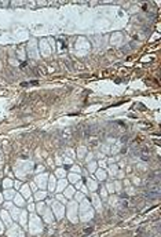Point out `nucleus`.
Instances as JSON below:
<instances>
[{
	"mask_svg": "<svg viewBox=\"0 0 161 237\" xmlns=\"http://www.w3.org/2000/svg\"><path fill=\"white\" fill-rule=\"evenodd\" d=\"M79 214H80V219L81 221H89L94 215V210L91 207V203L87 200H81L80 208H79Z\"/></svg>",
	"mask_w": 161,
	"mask_h": 237,
	"instance_id": "1",
	"label": "nucleus"
},
{
	"mask_svg": "<svg viewBox=\"0 0 161 237\" xmlns=\"http://www.w3.org/2000/svg\"><path fill=\"white\" fill-rule=\"evenodd\" d=\"M43 230V225H41V221L39 216H36L35 214H30V218H29V232L32 234H37Z\"/></svg>",
	"mask_w": 161,
	"mask_h": 237,
	"instance_id": "2",
	"label": "nucleus"
},
{
	"mask_svg": "<svg viewBox=\"0 0 161 237\" xmlns=\"http://www.w3.org/2000/svg\"><path fill=\"white\" fill-rule=\"evenodd\" d=\"M77 214H79V210H77V204L76 203H69L67 204V218L70 219L72 222H77L79 218H77Z\"/></svg>",
	"mask_w": 161,
	"mask_h": 237,
	"instance_id": "3",
	"label": "nucleus"
},
{
	"mask_svg": "<svg viewBox=\"0 0 161 237\" xmlns=\"http://www.w3.org/2000/svg\"><path fill=\"white\" fill-rule=\"evenodd\" d=\"M52 211L54 214L57 215V218L61 219L65 215V207H63L62 203H59V201H54L52 203Z\"/></svg>",
	"mask_w": 161,
	"mask_h": 237,
	"instance_id": "4",
	"label": "nucleus"
},
{
	"mask_svg": "<svg viewBox=\"0 0 161 237\" xmlns=\"http://www.w3.org/2000/svg\"><path fill=\"white\" fill-rule=\"evenodd\" d=\"M9 237H23L22 230L17 225H11L9 229Z\"/></svg>",
	"mask_w": 161,
	"mask_h": 237,
	"instance_id": "5",
	"label": "nucleus"
},
{
	"mask_svg": "<svg viewBox=\"0 0 161 237\" xmlns=\"http://www.w3.org/2000/svg\"><path fill=\"white\" fill-rule=\"evenodd\" d=\"M47 179H48L47 174H43V175H39L35 181H36V183H37V186H40L41 189H43V187H45V185H47Z\"/></svg>",
	"mask_w": 161,
	"mask_h": 237,
	"instance_id": "6",
	"label": "nucleus"
},
{
	"mask_svg": "<svg viewBox=\"0 0 161 237\" xmlns=\"http://www.w3.org/2000/svg\"><path fill=\"white\" fill-rule=\"evenodd\" d=\"M92 204H94V207L96 208L98 211L102 210V204H101V200H99V197L95 194V193H92Z\"/></svg>",
	"mask_w": 161,
	"mask_h": 237,
	"instance_id": "7",
	"label": "nucleus"
},
{
	"mask_svg": "<svg viewBox=\"0 0 161 237\" xmlns=\"http://www.w3.org/2000/svg\"><path fill=\"white\" fill-rule=\"evenodd\" d=\"M1 219H3V222H4L7 226H11V216H9V214H7V211H1Z\"/></svg>",
	"mask_w": 161,
	"mask_h": 237,
	"instance_id": "8",
	"label": "nucleus"
},
{
	"mask_svg": "<svg viewBox=\"0 0 161 237\" xmlns=\"http://www.w3.org/2000/svg\"><path fill=\"white\" fill-rule=\"evenodd\" d=\"M14 200H15V204H17L18 207H22V205L25 204V200H23V197L19 196V194H15V196H14Z\"/></svg>",
	"mask_w": 161,
	"mask_h": 237,
	"instance_id": "9",
	"label": "nucleus"
},
{
	"mask_svg": "<svg viewBox=\"0 0 161 237\" xmlns=\"http://www.w3.org/2000/svg\"><path fill=\"white\" fill-rule=\"evenodd\" d=\"M48 189L51 192L57 189V182H55V178L54 177H50V183H48Z\"/></svg>",
	"mask_w": 161,
	"mask_h": 237,
	"instance_id": "10",
	"label": "nucleus"
},
{
	"mask_svg": "<svg viewBox=\"0 0 161 237\" xmlns=\"http://www.w3.org/2000/svg\"><path fill=\"white\" fill-rule=\"evenodd\" d=\"M18 219L21 221V225H23V226H25V225H26V221H28V215H26V212H25V211H22V212L19 214V218H18Z\"/></svg>",
	"mask_w": 161,
	"mask_h": 237,
	"instance_id": "11",
	"label": "nucleus"
},
{
	"mask_svg": "<svg viewBox=\"0 0 161 237\" xmlns=\"http://www.w3.org/2000/svg\"><path fill=\"white\" fill-rule=\"evenodd\" d=\"M63 189H66V181H65V179H61L58 182V185H57V190L62 192Z\"/></svg>",
	"mask_w": 161,
	"mask_h": 237,
	"instance_id": "12",
	"label": "nucleus"
},
{
	"mask_svg": "<svg viewBox=\"0 0 161 237\" xmlns=\"http://www.w3.org/2000/svg\"><path fill=\"white\" fill-rule=\"evenodd\" d=\"M45 197H47V193H45V192H37V193L35 194V199L36 200H39V201L44 200Z\"/></svg>",
	"mask_w": 161,
	"mask_h": 237,
	"instance_id": "13",
	"label": "nucleus"
},
{
	"mask_svg": "<svg viewBox=\"0 0 161 237\" xmlns=\"http://www.w3.org/2000/svg\"><path fill=\"white\" fill-rule=\"evenodd\" d=\"M19 214H21L19 208H17V207H13V208H11V215H13V219H18V218H19Z\"/></svg>",
	"mask_w": 161,
	"mask_h": 237,
	"instance_id": "14",
	"label": "nucleus"
},
{
	"mask_svg": "<svg viewBox=\"0 0 161 237\" xmlns=\"http://www.w3.org/2000/svg\"><path fill=\"white\" fill-rule=\"evenodd\" d=\"M96 187H98V183L95 182V181H92V179H88V189L91 192L96 190Z\"/></svg>",
	"mask_w": 161,
	"mask_h": 237,
	"instance_id": "15",
	"label": "nucleus"
},
{
	"mask_svg": "<svg viewBox=\"0 0 161 237\" xmlns=\"http://www.w3.org/2000/svg\"><path fill=\"white\" fill-rule=\"evenodd\" d=\"M22 197L25 199V197H30V189H29V186H23L22 187Z\"/></svg>",
	"mask_w": 161,
	"mask_h": 237,
	"instance_id": "16",
	"label": "nucleus"
},
{
	"mask_svg": "<svg viewBox=\"0 0 161 237\" xmlns=\"http://www.w3.org/2000/svg\"><path fill=\"white\" fill-rule=\"evenodd\" d=\"M15 196V193H14V190H11V189H6V192H4V197L6 199H13V197Z\"/></svg>",
	"mask_w": 161,
	"mask_h": 237,
	"instance_id": "17",
	"label": "nucleus"
},
{
	"mask_svg": "<svg viewBox=\"0 0 161 237\" xmlns=\"http://www.w3.org/2000/svg\"><path fill=\"white\" fill-rule=\"evenodd\" d=\"M73 193H74L73 187H66V189H65V197H67V199H70V197L73 196Z\"/></svg>",
	"mask_w": 161,
	"mask_h": 237,
	"instance_id": "18",
	"label": "nucleus"
},
{
	"mask_svg": "<svg viewBox=\"0 0 161 237\" xmlns=\"http://www.w3.org/2000/svg\"><path fill=\"white\" fill-rule=\"evenodd\" d=\"M69 179H70V182H79L80 181V177L77 175V174H70V177H69Z\"/></svg>",
	"mask_w": 161,
	"mask_h": 237,
	"instance_id": "19",
	"label": "nucleus"
},
{
	"mask_svg": "<svg viewBox=\"0 0 161 237\" xmlns=\"http://www.w3.org/2000/svg\"><path fill=\"white\" fill-rule=\"evenodd\" d=\"M3 185H4L6 189H9V187H11V185H13V181H10V179H6L4 182H3Z\"/></svg>",
	"mask_w": 161,
	"mask_h": 237,
	"instance_id": "20",
	"label": "nucleus"
},
{
	"mask_svg": "<svg viewBox=\"0 0 161 237\" xmlns=\"http://www.w3.org/2000/svg\"><path fill=\"white\" fill-rule=\"evenodd\" d=\"M96 177H98L99 179H101V181H102V179H105V172H103L102 170H99L98 172H96Z\"/></svg>",
	"mask_w": 161,
	"mask_h": 237,
	"instance_id": "21",
	"label": "nucleus"
},
{
	"mask_svg": "<svg viewBox=\"0 0 161 237\" xmlns=\"http://www.w3.org/2000/svg\"><path fill=\"white\" fill-rule=\"evenodd\" d=\"M57 199H58L59 203H62V204H66V197H63V196H61V194H58V196H57Z\"/></svg>",
	"mask_w": 161,
	"mask_h": 237,
	"instance_id": "22",
	"label": "nucleus"
},
{
	"mask_svg": "<svg viewBox=\"0 0 161 237\" xmlns=\"http://www.w3.org/2000/svg\"><path fill=\"white\" fill-rule=\"evenodd\" d=\"M57 175L63 179V177H65V171H63V170H58V171H57Z\"/></svg>",
	"mask_w": 161,
	"mask_h": 237,
	"instance_id": "23",
	"label": "nucleus"
},
{
	"mask_svg": "<svg viewBox=\"0 0 161 237\" xmlns=\"http://www.w3.org/2000/svg\"><path fill=\"white\" fill-rule=\"evenodd\" d=\"M101 194H102L103 199H106V197H107V193H106V190H105V189H102V190H101Z\"/></svg>",
	"mask_w": 161,
	"mask_h": 237,
	"instance_id": "24",
	"label": "nucleus"
},
{
	"mask_svg": "<svg viewBox=\"0 0 161 237\" xmlns=\"http://www.w3.org/2000/svg\"><path fill=\"white\" fill-rule=\"evenodd\" d=\"M76 199H77L79 201H81V200H83V194H81V193H77V194H76Z\"/></svg>",
	"mask_w": 161,
	"mask_h": 237,
	"instance_id": "25",
	"label": "nucleus"
},
{
	"mask_svg": "<svg viewBox=\"0 0 161 237\" xmlns=\"http://www.w3.org/2000/svg\"><path fill=\"white\" fill-rule=\"evenodd\" d=\"M4 207H6V208H10V210H11V208H13V204L9 201V203H6V204H4Z\"/></svg>",
	"mask_w": 161,
	"mask_h": 237,
	"instance_id": "26",
	"label": "nucleus"
},
{
	"mask_svg": "<svg viewBox=\"0 0 161 237\" xmlns=\"http://www.w3.org/2000/svg\"><path fill=\"white\" fill-rule=\"evenodd\" d=\"M28 208H29L30 211H33V210H35V205H33V204L30 203V201H29V205H28Z\"/></svg>",
	"mask_w": 161,
	"mask_h": 237,
	"instance_id": "27",
	"label": "nucleus"
},
{
	"mask_svg": "<svg viewBox=\"0 0 161 237\" xmlns=\"http://www.w3.org/2000/svg\"><path fill=\"white\" fill-rule=\"evenodd\" d=\"M4 232V228H3V225H1V222H0V233Z\"/></svg>",
	"mask_w": 161,
	"mask_h": 237,
	"instance_id": "28",
	"label": "nucleus"
},
{
	"mask_svg": "<svg viewBox=\"0 0 161 237\" xmlns=\"http://www.w3.org/2000/svg\"><path fill=\"white\" fill-rule=\"evenodd\" d=\"M1 201H3V196H0V203H1Z\"/></svg>",
	"mask_w": 161,
	"mask_h": 237,
	"instance_id": "29",
	"label": "nucleus"
}]
</instances>
